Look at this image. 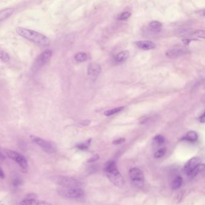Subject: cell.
<instances>
[{
    "mask_svg": "<svg viewBox=\"0 0 205 205\" xmlns=\"http://www.w3.org/2000/svg\"><path fill=\"white\" fill-rule=\"evenodd\" d=\"M130 57V52L128 51H123L117 54L115 57V60L117 63L125 62Z\"/></svg>",
    "mask_w": 205,
    "mask_h": 205,
    "instance_id": "15",
    "label": "cell"
},
{
    "mask_svg": "<svg viewBox=\"0 0 205 205\" xmlns=\"http://www.w3.org/2000/svg\"><path fill=\"white\" fill-rule=\"evenodd\" d=\"M99 159V156L98 155L96 154L93 156H92L90 158H89L88 160H87V162H95L97 160H98Z\"/></svg>",
    "mask_w": 205,
    "mask_h": 205,
    "instance_id": "30",
    "label": "cell"
},
{
    "mask_svg": "<svg viewBox=\"0 0 205 205\" xmlns=\"http://www.w3.org/2000/svg\"><path fill=\"white\" fill-rule=\"evenodd\" d=\"M187 51V50L185 47L182 46H176L175 48L170 49L166 53V55L170 58H176L181 56L185 54Z\"/></svg>",
    "mask_w": 205,
    "mask_h": 205,
    "instance_id": "10",
    "label": "cell"
},
{
    "mask_svg": "<svg viewBox=\"0 0 205 205\" xmlns=\"http://www.w3.org/2000/svg\"><path fill=\"white\" fill-rule=\"evenodd\" d=\"M16 31L20 36L39 47L45 48L50 45L49 38L42 33L21 27H17Z\"/></svg>",
    "mask_w": 205,
    "mask_h": 205,
    "instance_id": "1",
    "label": "cell"
},
{
    "mask_svg": "<svg viewBox=\"0 0 205 205\" xmlns=\"http://www.w3.org/2000/svg\"><path fill=\"white\" fill-rule=\"evenodd\" d=\"M166 152V149L165 147H162L159 149L155 153H154V157L155 158H160L164 156Z\"/></svg>",
    "mask_w": 205,
    "mask_h": 205,
    "instance_id": "23",
    "label": "cell"
},
{
    "mask_svg": "<svg viewBox=\"0 0 205 205\" xmlns=\"http://www.w3.org/2000/svg\"><path fill=\"white\" fill-rule=\"evenodd\" d=\"M20 205H52V204L47 201L38 200L37 198L29 199L25 198L20 202Z\"/></svg>",
    "mask_w": 205,
    "mask_h": 205,
    "instance_id": "11",
    "label": "cell"
},
{
    "mask_svg": "<svg viewBox=\"0 0 205 205\" xmlns=\"http://www.w3.org/2000/svg\"><path fill=\"white\" fill-rule=\"evenodd\" d=\"M149 26L153 30L157 31L158 30H160L162 27V24L159 21H153L149 24Z\"/></svg>",
    "mask_w": 205,
    "mask_h": 205,
    "instance_id": "26",
    "label": "cell"
},
{
    "mask_svg": "<svg viewBox=\"0 0 205 205\" xmlns=\"http://www.w3.org/2000/svg\"><path fill=\"white\" fill-rule=\"evenodd\" d=\"M91 143V139L87 141H86V142L84 143H79L78 144L76 145V147L80 150H86L90 146Z\"/></svg>",
    "mask_w": 205,
    "mask_h": 205,
    "instance_id": "24",
    "label": "cell"
},
{
    "mask_svg": "<svg viewBox=\"0 0 205 205\" xmlns=\"http://www.w3.org/2000/svg\"><path fill=\"white\" fill-rule=\"evenodd\" d=\"M87 72L89 76L93 78H96L101 72V67L98 63L90 64L88 67Z\"/></svg>",
    "mask_w": 205,
    "mask_h": 205,
    "instance_id": "13",
    "label": "cell"
},
{
    "mask_svg": "<svg viewBox=\"0 0 205 205\" xmlns=\"http://www.w3.org/2000/svg\"><path fill=\"white\" fill-rule=\"evenodd\" d=\"M135 45L143 50H150L155 48V44L149 40H140L135 43Z\"/></svg>",
    "mask_w": 205,
    "mask_h": 205,
    "instance_id": "12",
    "label": "cell"
},
{
    "mask_svg": "<svg viewBox=\"0 0 205 205\" xmlns=\"http://www.w3.org/2000/svg\"><path fill=\"white\" fill-rule=\"evenodd\" d=\"M182 178L181 176H177L176 178H175V179H174V181H173L172 186V189H179L182 184Z\"/></svg>",
    "mask_w": 205,
    "mask_h": 205,
    "instance_id": "18",
    "label": "cell"
},
{
    "mask_svg": "<svg viewBox=\"0 0 205 205\" xmlns=\"http://www.w3.org/2000/svg\"><path fill=\"white\" fill-rule=\"evenodd\" d=\"M15 9L13 7H9L0 10V23L9 18L14 13Z\"/></svg>",
    "mask_w": 205,
    "mask_h": 205,
    "instance_id": "14",
    "label": "cell"
},
{
    "mask_svg": "<svg viewBox=\"0 0 205 205\" xmlns=\"http://www.w3.org/2000/svg\"><path fill=\"white\" fill-rule=\"evenodd\" d=\"M201 158L198 156L194 157L189 159L184 166V170L185 173L188 175L192 170L201 164Z\"/></svg>",
    "mask_w": 205,
    "mask_h": 205,
    "instance_id": "9",
    "label": "cell"
},
{
    "mask_svg": "<svg viewBox=\"0 0 205 205\" xmlns=\"http://www.w3.org/2000/svg\"><path fill=\"white\" fill-rule=\"evenodd\" d=\"M130 177L132 184L137 188H141L144 184V175L141 170L137 167L132 168L129 172Z\"/></svg>",
    "mask_w": 205,
    "mask_h": 205,
    "instance_id": "8",
    "label": "cell"
},
{
    "mask_svg": "<svg viewBox=\"0 0 205 205\" xmlns=\"http://www.w3.org/2000/svg\"><path fill=\"white\" fill-rule=\"evenodd\" d=\"M23 184L22 180L19 178H15L12 181V185L14 187H18L21 186Z\"/></svg>",
    "mask_w": 205,
    "mask_h": 205,
    "instance_id": "27",
    "label": "cell"
},
{
    "mask_svg": "<svg viewBox=\"0 0 205 205\" xmlns=\"http://www.w3.org/2000/svg\"><path fill=\"white\" fill-rule=\"evenodd\" d=\"M25 198H29V199H34V198H37V196L35 194H27Z\"/></svg>",
    "mask_w": 205,
    "mask_h": 205,
    "instance_id": "32",
    "label": "cell"
},
{
    "mask_svg": "<svg viewBox=\"0 0 205 205\" xmlns=\"http://www.w3.org/2000/svg\"><path fill=\"white\" fill-rule=\"evenodd\" d=\"M5 159V156L3 154L2 152H0V159Z\"/></svg>",
    "mask_w": 205,
    "mask_h": 205,
    "instance_id": "35",
    "label": "cell"
},
{
    "mask_svg": "<svg viewBox=\"0 0 205 205\" xmlns=\"http://www.w3.org/2000/svg\"><path fill=\"white\" fill-rule=\"evenodd\" d=\"M165 141V138L162 135H157L153 139V143L156 146H160Z\"/></svg>",
    "mask_w": 205,
    "mask_h": 205,
    "instance_id": "21",
    "label": "cell"
},
{
    "mask_svg": "<svg viewBox=\"0 0 205 205\" xmlns=\"http://www.w3.org/2000/svg\"><path fill=\"white\" fill-rule=\"evenodd\" d=\"M199 121L202 123V124H203V123H204V113L203 112L201 115L200 117H199Z\"/></svg>",
    "mask_w": 205,
    "mask_h": 205,
    "instance_id": "34",
    "label": "cell"
},
{
    "mask_svg": "<svg viewBox=\"0 0 205 205\" xmlns=\"http://www.w3.org/2000/svg\"><path fill=\"white\" fill-rule=\"evenodd\" d=\"M53 56V52L51 50H46L38 55L36 58L32 69L34 72L37 71L45 66L50 61Z\"/></svg>",
    "mask_w": 205,
    "mask_h": 205,
    "instance_id": "6",
    "label": "cell"
},
{
    "mask_svg": "<svg viewBox=\"0 0 205 205\" xmlns=\"http://www.w3.org/2000/svg\"><path fill=\"white\" fill-rule=\"evenodd\" d=\"M0 178H1V179H4L5 178L4 172L3 170L2 169V168L1 167H0Z\"/></svg>",
    "mask_w": 205,
    "mask_h": 205,
    "instance_id": "33",
    "label": "cell"
},
{
    "mask_svg": "<svg viewBox=\"0 0 205 205\" xmlns=\"http://www.w3.org/2000/svg\"><path fill=\"white\" fill-rule=\"evenodd\" d=\"M124 109H125L124 107H119L117 108H115L106 111L104 112V115L106 116H110V115L117 114V113L122 111Z\"/></svg>",
    "mask_w": 205,
    "mask_h": 205,
    "instance_id": "17",
    "label": "cell"
},
{
    "mask_svg": "<svg viewBox=\"0 0 205 205\" xmlns=\"http://www.w3.org/2000/svg\"><path fill=\"white\" fill-rule=\"evenodd\" d=\"M88 58V56L85 53H78L75 56V59L78 62H83Z\"/></svg>",
    "mask_w": 205,
    "mask_h": 205,
    "instance_id": "20",
    "label": "cell"
},
{
    "mask_svg": "<svg viewBox=\"0 0 205 205\" xmlns=\"http://www.w3.org/2000/svg\"><path fill=\"white\" fill-rule=\"evenodd\" d=\"M5 153L8 158L12 159L18 164L24 172H27L28 161L23 155L11 149H5Z\"/></svg>",
    "mask_w": 205,
    "mask_h": 205,
    "instance_id": "5",
    "label": "cell"
},
{
    "mask_svg": "<svg viewBox=\"0 0 205 205\" xmlns=\"http://www.w3.org/2000/svg\"><path fill=\"white\" fill-rule=\"evenodd\" d=\"M0 59H1L3 61L7 63L10 61V57L7 52L4 51H0Z\"/></svg>",
    "mask_w": 205,
    "mask_h": 205,
    "instance_id": "22",
    "label": "cell"
},
{
    "mask_svg": "<svg viewBox=\"0 0 205 205\" xmlns=\"http://www.w3.org/2000/svg\"><path fill=\"white\" fill-rule=\"evenodd\" d=\"M51 181L63 188H79L82 182L72 177L66 176H53L50 178Z\"/></svg>",
    "mask_w": 205,
    "mask_h": 205,
    "instance_id": "3",
    "label": "cell"
},
{
    "mask_svg": "<svg viewBox=\"0 0 205 205\" xmlns=\"http://www.w3.org/2000/svg\"><path fill=\"white\" fill-rule=\"evenodd\" d=\"M204 164H200L197 167H196L194 170H192L188 175V176L192 179L193 178H194L195 176H196L198 173H200L201 171H203L204 170Z\"/></svg>",
    "mask_w": 205,
    "mask_h": 205,
    "instance_id": "19",
    "label": "cell"
},
{
    "mask_svg": "<svg viewBox=\"0 0 205 205\" xmlns=\"http://www.w3.org/2000/svg\"><path fill=\"white\" fill-rule=\"evenodd\" d=\"M58 194L64 198L75 199L83 197L84 191L80 188H61L58 189Z\"/></svg>",
    "mask_w": 205,
    "mask_h": 205,
    "instance_id": "7",
    "label": "cell"
},
{
    "mask_svg": "<svg viewBox=\"0 0 205 205\" xmlns=\"http://www.w3.org/2000/svg\"><path fill=\"white\" fill-rule=\"evenodd\" d=\"M104 171L109 180L113 184L119 187L124 186L125 179L119 172L114 161H108L105 166Z\"/></svg>",
    "mask_w": 205,
    "mask_h": 205,
    "instance_id": "2",
    "label": "cell"
},
{
    "mask_svg": "<svg viewBox=\"0 0 205 205\" xmlns=\"http://www.w3.org/2000/svg\"><path fill=\"white\" fill-rule=\"evenodd\" d=\"M125 141V139L124 138H120L119 139H117V140H114L112 142V144L114 145H118V144L123 143Z\"/></svg>",
    "mask_w": 205,
    "mask_h": 205,
    "instance_id": "29",
    "label": "cell"
},
{
    "mask_svg": "<svg viewBox=\"0 0 205 205\" xmlns=\"http://www.w3.org/2000/svg\"><path fill=\"white\" fill-rule=\"evenodd\" d=\"M131 16V13H130V12H123V13H120L118 16L117 19L119 21L127 20L129 18H130Z\"/></svg>",
    "mask_w": 205,
    "mask_h": 205,
    "instance_id": "25",
    "label": "cell"
},
{
    "mask_svg": "<svg viewBox=\"0 0 205 205\" xmlns=\"http://www.w3.org/2000/svg\"><path fill=\"white\" fill-rule=\"evenodd\" d=\"M195 36L198 37L204 38V31L203 30H197L195 32Z\"/></svg>",
    "mask_w": 205,
    "mask_h": 205,
    "instance_id": "28",
    "label": "cell"
},
{
    "mask_svg": "<svg viewBox=\"0 0 205 205\" xmlns=\"http://www.w3.org/2000/svg\"><path fill=\"white\" fill-rule=\"evenodd\" d=\"M90 124V121L89 120H83L80 122V124L83 126H88Z\"/></svg>",
    "mask_w": 205,
    "mask_h": 205,
    "instance_id": "31",
    "label": "cell"
},
{
    "mask_svg": "<svg viewBox=\"0 0 205 205\" xmlns=\"http://www.w3.org/2000/svg\"><path fill=\"white\" fill-rule=\"evenodd\" d=\"M198 138V134L196 132L193 131H189L187 134L186 135L185 137V139L188 141H191V142H195L197 140Z\"/></svg>",
    "mask_w": 205,
    "mask_h": 205,
    "instance_id": "16",
    "label": "cell"
},
{
    "mask_svg": "<svg viewBox=\"0 0 205 205\" xmlns=\"http://www.w3.org/2000/svg\"><path fill=\"white\" fill-rule=\"evenodd\" d=\"M30 138L33 143L37 145L45 153L52 154L57 151V146L53 141L43 139L36 135H30Z\"/></svg>",
    "mask_w": 205,
    "mask_h": 205,
    "instance_id": "4",
    "label": "cell"
}]
</instances>
